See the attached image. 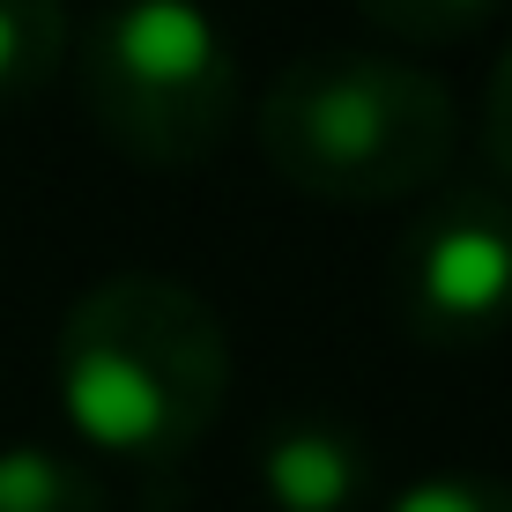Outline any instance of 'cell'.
<instances>
[{"instance_id":"obj_4","label":"cell","mask_w":512,"mask_h":512,"mask_svg":"<svg viewBox=\"0 0 512 512\" xmlns=\"http://www.w3.org/2000/svg\"><path fill=\"white\" fill-rule=\"evenodd\" d=\"M386 297L423 349H490L512 327V201L498 186H438L401 223Z\"/></svg>"},{"instance_id":"obj_3","label":"cell","mask_w":512,"mask_h":512,"mask_svg":"<svg viewBox=\"0 0 512 512\" xmlns=\"http://www.w3.org/2000/svg\"><path fill=\"white\" fill-rule=\"evenodd\" d=\"M90 127L149 171H193L238 127V60L201 0H112L75 52Z\"/></svg>"},{"instance_id":"obj_8","label":"cell","mask_w":512,"mask_h":512,"mask_svg":"<svg viewBox=\"0 0 512 512\" xmlns=\"http://www.w3.org/2000/svg\"><path fill=\"white\" fill-rule=\"evenodd\" d=\"M364 23L394 45H453L468 30H483L505 0H357Z\"/></svg>"},{"instance_id":"obj_10","label":"cell","mask_w":512,"mask_h":512,"mask_svg":"<svg viewBox=\"0 0 512 512\" xmlns=\"http://www.w3.org/2000/svg\"><path fill=\"white\" fill-rule=\"evenodd\" d=\"M483 156H490V171L512 186V45L498 52V67H490V97H483Z\"/></svg>"},{"instance_id":"obj_6","label":"cell","mask_w":512,"mask_h":512,"mask_svg":"<svg viewBox=\"0 0 512 512\" xmlns=\"http://www.w3.org/2000/svg\"><path fill=\"white\" fill-rule=\"evenodd\" d=\"M0 512H112V498L82 453L0 446Z\"/></svg>"},{"instance_id":"obj_7","label":"cell","mask_w":512,"mask_h":512,"mask_svg":"<svg viewBox=\"0 0 512 512\" xmlns=\"http://www.w3.org/2000/svg\"><path fill=\"white\" fill-rule=\"evenodd\" d=\"M67 67V8L60 0H0V112L30 104Z\"/></svg>"},{"instance_id":"obj_5","label":"cell","mask_w":512,"mask_h":512,"mask_svg":"<svg viewBox=\"0 0 512 512\" xmlns=\"http://www.w3.org/2000/svg\"><path fill=\"white\" fill-rule=\"evenodd\" d=\"M260 490L275 512H357L372 490V438L327 409H297L260 438Z\"/></svg>"},{"instance_id":"obj_9","label":"cell","mask_w":512,"mask_h":512,"mask_svg":"<svg viewBox=\"0 0 512 512\" xmlns=\"http://www.w3.org/2000/svg\"><path fill=\"white\" fill-rule=\"evenodd\" d=\"M386 512H512V483L505 475H423V483H409Z\"/></svg>"},{"instance_id":"obj_2","label":"cell","mask_w":512,"mask_h":512,"mask_svg":"<svg viewBox=\"0 0 512 512\" xmlns=\"http://www.w3.org/2000/svg\"><path fill=\"white\" fill-rule=\"evenodd\" d=\"M461 141L453 90L401 52H297L260 97V156L282 186L334 208H386L438 186Z\"/></svg>"},{"instance_id":"obj_1","label":"cell","mask_w":512,"mask_h":512,"mask_svg":"<svg viewBox=\"0 0 512 512\" xmlns=\"http://www.w3.org/2000/svg\"><path fill=\"white\" fill-rule=\"evenodd\" d=\"M52 386L82 446L156 475L216 431L231 394V342L193 282L127 268L67 305Z\"/></svg>"}]
</instances>
